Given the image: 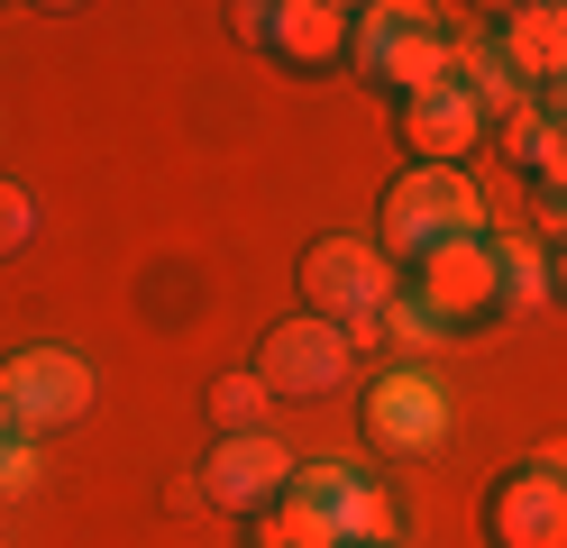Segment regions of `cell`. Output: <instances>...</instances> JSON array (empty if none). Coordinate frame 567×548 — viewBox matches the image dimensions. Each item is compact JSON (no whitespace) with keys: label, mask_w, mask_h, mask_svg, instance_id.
Listing matches in <instances>:
<instances>
[{"label":"cell","mask_w":567,"mask_h":548,"mask_svg":"<svg viewBox=\"0 0 567 548\" xmlns=\"http://www.w3.org/2000/svg\"><path fill=\"white\" fill-rule=\"evenodd\" d=\"M394 302H403V266H394L375 238L321 229V238L302 247V311H311V320H330V329H348L358 348H375Z\"/></svg>","instance_id":"1"},{"label":"cell","mask_w":567,"mask_h":548,"mask_svg":"<svg viewBox=\"0 0 567 548\" xmlns=\"http://www.w3.org/2000/svg\"><path fill=\"white\" fill-rule=\"evenodd\" d=\"M457 238H485V193L467 183V165H403L384 183V210H375V247L412 275L421 256H440Z\"/></svg>","instance_id":"2"},{"label":"cell","mask_w":567,"mask_h":548,"mask_svg":"<svg viewBox=\"0 0 567 548\" xmlns=\"http://www.w3.org/2000/svg\"><path fill=\"white\" fill-rule=\"evenodd\" d=\"M358 421H367V448H375V457H440L449 430H457L440 365H421V356L384 365V375L367 384V412H358Z\"/></svg>","instance_id":"3"},{"label":"cell","mask_w":567,"mask_h":548,"mask_svg":"<svg viewBox=\"0 0 567 548\" xmlns=\"http://www.w3.org/2000/svg\"><path fill=\"white\" fill-rule=\"evenodd\" d=\"M275 402H330L348 375H358V339L330 320H311V311H284L266 339H257V365H247Z\"/></svg>","instance_id":"4"},{"label":"cell","mask_w":567,"mask_h":548,"mask_svg":"<svg viewBox=\"0 0 567 548\" xmlns=\"http://www.w3.org/2000/svg\"><path fill=\"white\" fill-rule=\"evenodd\" d=\"M238 37L257 55H275L284 73H339L348 37H358V10H348V0H247Z\"/></svg>","instance_id":"5"},{"label":"cell","mask_w":567,"mask_h":548,"mask_svg":"<svg viewBox=\"0 0 567 548\" xmlns=\"http://www.w3.org/2000/svg\"><path fill=\"white\" fill-rule=\"evenodd\" d=\"M403 292L421 311H431L440 339H467V329L504 320V283H494V238H457L440 256H421V266L403 275Z\"/></svg>","instance_id":"6"},{"label":"cell","mask_w":567,"mask_h":548,"mask_svg":"<svg viewBox=\"0 0 567 548\" xmlns=\"http://www.w3.org/2000/svg\"><path fill=\"white\" fill-rule=\"evenodd\" d=\"M293 448H284L275 430H247V438H210V457L193 475V503L229 511V521H257V511H275L284 494H293Z\"/></svg>","instance_id":"7"},{"label":"cell","mask_w":567,"mask_h":548,"mask_svg":"<svg viewBox=\"0 0 567 548\" xmlns=\"http://www.w3.org/2000/svg\"><path fill=\"white\" fill-rule=\"evenodd\" d=\"M0 412H10L19 438L74 430L92 412V365L74 348H19V356H0Z\"/></svg>","instance_id":"8"},{"label":"cell","mask_w":567,"mask_h":548,"mask_svg":"<svg viewBox=\"0 0 567 548\" xmlns=\"http://www.w3.org/2000/svg\"><path fill=\"white\" fill-rule=\"evenodd\" d=\"M485 548H567V475L549 466H504L485 485Z\"/></svg>","instance_id":"9"},{"label":"cell","mask_w":567,"mask_h":548,"mask_svg":"<svg viewBox=\"0 0 567 548\" xmlns=\"http://www.w3.org/2000/svg\"><path fill=\"white\" fill-rule=\"evenodd\" d=\"M293 494L321 503L348 548H394V494H384L367 466H348V457H302V466H293Z\"/></svg>","instance_id":"10"},{"label":"cell","mask_w":567,"mask_h":548,"mask_svg":"<svg viewBox=\"0 0 567 548\" xmlns=\"http://www.w3.org/2000/svg\"><path fill=\"white\" fill-rule=\"evenodd\" d=\"M394 128L412 146V165H467L476 137H485V101L467 83H431V92H403L394 101Z\"/></svg>","instance_id":"11"},{"label":"cell","mask_w":567,"mask_h":548,"mask_svg":"<svg viewBox=\"0 0 567 548\" xmlns=\"http://www.w3.org/2000/svg\"><path fill=\"white\" fill-rule=\"evenodd\" d=\"M494 46H504L513 83H522L530 101H540V92L558 83V73H567V10H549V0H540V10H513L504 28H494Z\"/></svg>","instance_id":"12"},{"label":"cell","mask_w":567,"mask_h":548,"mask_svg":"<svg viewBox=\"0 0 567 548\" xmlns=\"http://www.w3.org/2000/svg\"><path fill=\"white\" fill-rule=\"evenodd\" d=\"M494 283H504V311H540L549 302V247L540 238H494Z\"/></svg>","instance_id":"13"},{"label":"cell","mask_w":567,"mask_h":548,"mask_svg":"<svg viewBox=\"0 0 567 548\" xmlns=\"http://www.w3.org/2000/svg\"><path fill=\"white\" fill-rule=\"evenodd\" d=\"M257 548H348V539L311 494H284L275 511H257Z\"/></svg>","instance_id":"14"},{"label":"cell","mask_w":567,"mask_h":548,"mask_svg":"<svg viewBox=\"0 0 567 548\" xmlns=\"http://www.w3.org/2000/svg\"><path fill=\"white\" fill-rule=\"evenodd\" d=\"M266 412H275V393H266L257 375H220V384H210V438H247V430H266Z\"/></svg>","instance_id":"15"},{"label":"cell","mask_w":567,"mask_h":548,"mask_svg":"<svg viewBox=\"0 0 567 548\" xmlns=\"http://www.w3.org/2000/svg\"><path fill=\"white\" fill-rule=\"evenodd\" d=\"M549 128H558L549 110H540V101H522L513 120H504V156H513V165H530V174H540V156H549Z\"/></svg>","instance_id":"16"},{"label":"cell","mask_w":567,"mask_h":548,"mask_svg":"<svg viewBox=\"0 0 567 548\" xmlns=\"http://www.w3.org/2000/svg\"><path fill=\"white\" fill-rule=\"evenodd\" d=\"M38 494V438H0V511Z\"/></svg>","instance_id":"17"},{"label":"cell","mask_w":567,"mask_h":548,"mask_svg":"<svg viewBox=\"0 0 567 548\" xmlns=\"http://www.w3.org/2000/svg\"><path fill=\"white\" fill-rule=\"evenodd\" d=\"M28 238H38V201H28V193H19V183H10V174H0V256H19Z\"/></svg>","instance_id":"18"},{"label":"cell","mask_w":567,"mask_h":548,"mask_svg":"<svg viewBox=\"0 0 567 548\" xmlns=\"http://www.w3.org/2000/svg\"><path fill=\"white\" fill-rule=\"evenodd\" d=\"M530 183H540V210H567V120L549 128V156H540V174H530Z\"/></svg>","instance_id":"19"},{"label":"cell","mask_w":567,"mask_h":548,"mask_svg":"<svg viewBox=\"0 0 567 548\" xmlns=\"http://www.w3.org/2000/svg\"><path fill=\"white\" fill-rule=\"evenodd\" d=\"M384 339H403V348H440V329H431V311H421L412 292H403V302L384 311Z\"/></svg>","instance_id":"20"},{"label":"cell","mask_w":567,"mask_h":548,"mask_svg":"<svg viewBox=\"0 0 567 548\" xmlns=\"http://www.w3.org/2000/svg\"><path fill=\"white\" fill-rule=\"evenodd\" d=\"M549 302L567 311V238H549Z\"/></svg>","instance_id":"21"},{"label":"cell","mask_w":567,"mask_h":548,"mask_svg":"<svg viewBox=\"0 0 567 548\" xmlns=\"http://www.w3.org/2000/svg\"><path fill=\"white\" fill-rule=\"evenodd\" d=\"M0 438H19V430H10V412H0Z\"/></svg>","instance_id":"22"}]
</instances>
